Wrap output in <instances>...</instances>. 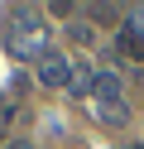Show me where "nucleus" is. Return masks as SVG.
I'll list each match as a JSON object with an SVG mask.
<instances>
[{
  "label": "nucleus",
  "mask_w": 144,
  "mask_h": 149,
  "mask_svg": "<svg viewBox=\"0 0 144 149\" xmlns=\"http://www.w3.org/2000/svg\"><path fill=\"white\" fill-rule=\"evenodd\" d=\"M15 149H29V144H15Z\"/></svg>",
  "instance_id": "obj_5"
},
{
  "label": "nucleus",
  "mask_w": 144,
  "mask_h": 149,
  "mask_svg": "<svg viewBox=\"0 0 144 149\" xmlns=\"http://www.w3.org/2000/svg\"><path fill=\"white\" fill-rule=\"evenodd\" d=\"M91 91H96V101H106V116H115V106H111V101H120V77L101 72V77H91Z\"/></svg>",
  "instance_id": "obj_3"
},
{
  "label": "nucleus",
  "mask_w": 144,
  "mask_h": 149,
  "mask_svg": "<svg viewBox=\"0 0 144 149\" xmlns=\"http://www.w3.org/2000/svg\"><path fill=\"white\" fill-rule=\"evenodd\" d=\"M38 82H43V87H67V82H72V68H67L63 53H43V58H38Z\"/></svg>",
  "instance_id": "obj_2"
},
{
  "label": "nucleus",
  "mask_w": 144,
  "mask_h": 149,
  "mask_svg": "<svg viewBox=\"0 0 144 149\" xmlns=\"http://www.w3.org/2000/svg\"><path fill=\"white\" fill-rule=\"evenodd\" d=\"M0 111H5V106H0Z\"/></svg>",
  "instance_id": "obj_6"
},
{
  "label": "nucleus",
  "mask_w": 144,
  "mask_h": 149,
  "mask_svg": "<svg viewBox=\"0 0 144 149\" xmlns=\"http://www.w3.org/2000/svg\"><path fill=\"white\" fill-rule=\"evenodd\" d=\"M120 53H130V58L144 63V29H130V24H125V34H120Z\"/></svg>",
  "instance_id": "obj_4"
},
{
  "label": "nucleus",
  "mask_w": 144,
  "mask_h": 149,
  "mask_svg": "<svg viewBox=\"0 0 144 149\" xmlns=\"http://www.w3.org/2000/svg\"><path fill=\"white\" fill-rule=\"evenodd\" d=\"M43 39H48V24H38L34 10H10V24H5V48L15 58H43Z\"/></svg>",
  "instance_id": "obj_1"
}]
</instances>
